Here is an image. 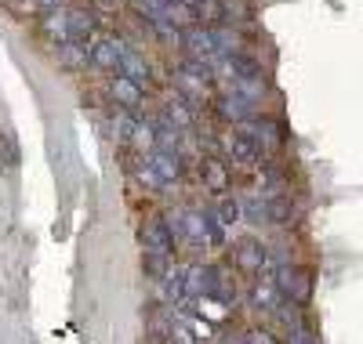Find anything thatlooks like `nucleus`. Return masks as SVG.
<instances>
[{"label": "nucleus", "mask_w": 363, "mask_h": 344, "mask_svg": "<svg viewBox=\"0 0 363 344\" xmlns=\"http://www.w3.org/2000/svg\"><path fill=\"white\" fill-rule=\"evenodd\" d=\"M182 51H186V58H196V62H215L218 58L215 29H207L200 22L186 25V33H182Z\"/></svg>", "instance_id": "f257e3e1"}, {"label": "nucleus", "mask_w": 363, "mask_h": 344, "mask_svg": "<svg viewBox=\"0 0 363 344\" xmlns=\"http://www.w3.org/2000/svg\"><path fill=\"white\" fill-rule=\"evenodd\" d=\"M255 105H258V102H255V98L247 95V91L236 84V80H233V87L222 95V102H218L222 116H225V120H233V123H240L244 116H251V113H255Z\"/></svg>", "instance_id": "f03ea898"}, {"label": "nucleus", "mask_w": 363, "mask_h": 344, "mask_svg": "<svg viewBox=\"0 0 363 344\" xmlns=\"http://www.w3.org/2000/svg\"><path fill=\"white\" fill-rule=\"evenodd\" d=\"M145 164L153 167V174H157L164 185H171V181L182 178V164H178V152H174V149L153 145V149H149V156H145Z\"/></svg>", "instance_id": "7ed1b4c3"}, {"label": "nucleus", "mask_w": 363, "mask_h": 344, "mask_svg": "<svg viewBox=\"0 0 363 344\" xmlns=\"http://www.w3.org/2000/svg\"><path fill=\"white\" fill-rule=\"evenodd\" d=\"M120 55H124V44L120 40H95L91 44V51H87V66H95V69H102V73H113L116 66H120Z\"/></svg>", "instance_id": "20e7f679"}, {"label": "nucleus", "mask_w": 363, "mask_h": 344, "mask_svg": "<svg viewBox=\"0 0 363 344\" xmlns=\"http://www.w3.org/2000/svg\"><path fill=\"white\" fill-rule=\"evenodd\" d=\"M109 95H113V102H116L120 109H138V105L145 102V91H142V84L128 80L124 73H116V76L109 80Z\"/></svg>", "instance_id": "39448f33"}, {"label": "nucleus", "mask_w": 363, "mask_h": 344, "mask_svg": "<svg viewBox=\"0 0 363 344\" xmlns=\"http://www.w3.org/2000/svg\"><path fill=\"white\" fill-rule=\"evenodd\" d=\"M142 243H145V250L153 258H167V250H171V229L164 222H149L142 229Z\"/></svg>", "instance_id": "423d86ee"}, {"label": "nucleus", "mask_w": 363, "mask_h": 344, "mask_svg": "<svg viewBox=\"0 0 363 344\" xmlns=\"http://www.w3.org/2000/svg\"><path fill=\"white\" fill-rule=\"evenodd\" d=\"M225 149H229L233 160H236V164H244V167H251V164L258 160V156H262V152H258V145H255L244 131H233V134L225 138Z\"/></svg>", "instance_id": "0eeeda50"}, {"label": "nucleus", "mask_w": 363, "mask_h": 344, "mask_svg": "<svg viewBox=\"0 0 363 344\" xmlns=\"http://www.w3.org/2000/svg\"><path fill=\"white\" fill-rule=\"evenodd\" d=\"M236 265L244 268V272H262V265H265L262 243H258V239H240V246H236Z\"/></svg>", "instance_id": "6e6552de"}, {"label": "nucleus", "mask_w": 363, "mask_h": 344, "mask_svg": "<svg viewBox=\"0 0 363 344\" xmlns=\"http://www.w3.org/2000/svg\"><path fill=\"white\" fill-rule=\"evenodd\" d=\"M164 120L171 123V127L186 131L189 123H193V109H189V98H182L178 91H174V98H167V105H164Z\"/></svg>", "instance_id": "1a4fd4ad"}, {"label": "nucleus", "mask_w": 363, "mask_h": 344, "mask_svg": "<svg viewBox=\"0 0 363 344\" xmlns=\"http://www.w3.org/2000/svg\"><path fill=\"white\" fill-rule=\"evenodd\" d=\"M62 25H66V40H84V37H91V29H95L91 15L80 11V8H69V11L62 15Z\"/></svg>", "instance_id": "9d476101"}, {"label": "nucleus", "mask_w": 363, "mask_h": 344, "mask_svg": "<svg viewBox=\"0 0 363 344\" xmlns=\"http://www.w3.org/2000/svg\"><path fill=\"white\" fill-rule=\"evenodd\" d=\"M200 174H203V185L211 193H225L229 189V171H225L222 160H215V156H207V160H203Z\"/></svg>", "instance_id": "9b49d317"}, {"label": "nucleus", "mask_w": 363, "mask_h": 344, "mask_svg": "<svg viewBox=\"0 0 363 344\" xmlns=\"http://www.w3.org/2000/svg\"><path fill=\"white\" fill-rule=\"evenodd\" d=\"M116 73H124V76H128V80H135V84H145V80H149V66H145V58H142V55H135V51H124V55H120Z\"/></svg>", "instance_id": "f8f14e48"}, {"label": "nucleus", "mask_w": 363, "mask_h": 344, "mask_svg": "<svg viewBox=\"0 0 363 344\" xmlns=\"http://www.w3.org/2000/svg\"><path fill=\"white\" fill-rule=\"evenodd\" d=\"M58 62H62L66 69H84L87 66V47L80 40H62L58 44Z\"/></svg>", "instance_id": "ddd939ff"}, {"label": "nucleus", "mask_w": 363, "mask_h": 344, "mask_svg": "<svg viewBox=\"0 0 363 344\" xmlns=\"http://www.w3.org/2000/svg\"><path fill=\"white\" fill-rule=\"evenodd\" d=\"M193 15H196L200 25H215V22H225V4L222 0H196Z\"/></svg>", "instance_id": "4468645a"}, {"label": "nucleus", "mask_w": 363, "mask_h": 344, "mask_svg": "<svg viewBox=\"0 0 363 344\" xmlns=\"http://www.w3.org/2000/svg\"><path fill=\"white\" fill-rule=\"evenodd\" d=\"M128 142L138 149V152H149L157 145V138H153V127L149 123H131V131H128Z\"/></svg>", "instance_id": "2eb2a0df"}, {"label": "nucleus", "mask_w": 363, "mask_h": 344, "mask_svg": "<svg viewBox=\"0 0 363 344\" xmlns=\"http://www.w3.org/2000/svg\"><path fill=\"white\" fill-rule=\"evenodd\" d=\"M218 222H222V225L240 222V200H229V196H225V200L218 203Z\"/></svg>", "instance_id": "dca6fc26"}, {"label": "nucleus", "mask_w": 363, "mask_h": 344, "mask_svg": "<svg viewBox=\"0 0 363 344\" xmlns=\"http://www.w3.org/2000/svg\"><path fill=\"white\" fill-rule=\"evenodd\" d=\"M280 287H284V290L291 287V275H287V272L280 275ZM294 294H298V301H306V297H309V279H306V275H298V287H294Z\"/></svg>", "instance_id": "f3484780"}, {"label": "nucleus", "mask_w": 363, "mask_h": 344, "mask_svg": "<svg viewBox=\"0 0 363 344\" xmlns=\"http://www.w3.org/2000/svg\"><path fill=\"white\" fill-rule=\"evenodd\" d=\"M138 181L145 185V189H164V181L153 174V167H149V164H142V167H138Z\"/></svg>", "instance_id": "a211bd4d"}, {"label": "nucleus", "mask_w": 363, "mask_h": 344, "mask_svg": "<svg viewBox=\"0 0 363 344\" xmlns=\"http://www.w3.org/2000/svg\"><path fill=\"white\" fill-rule=\"evenodd\" d=\"M269 207H272V217H277V222H287V217H291V200L287 196H277Z\"/></svg>", "instance_id": "6ab92c4d"}, {"label": "nucleus", "mask_w": 363, "mask_h": 344, "mask_svg": "<svg viewBox=\"0 0 363 344\" xmlns=\"http://www.w3.org/2000/svg\"><path fill=\"white\" fill-rule=\"evenodd\" d=\"M247 344H277V340H272V333H265V330H251Z\"/></svg>", "instance_id": "aec40b11"}, {"label": "nucleus", "mask_w": 363, "mask_h": 344, "mask_svg": "<svg viewBox=\"0 0 363 344\" xmlns=\"http://www.w3.org/2000/svg\"><path fill=\"white\" fill-rule=\"evenodd\" d=\"M37 4H40V8H44V11H55V8H58V4H62V0H37Z\"/></svg>", "instance_id": "412c9836"}]
</instances>
